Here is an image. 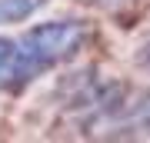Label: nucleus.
I'll use <instances>...</instances> for the list:
<instances>
[{"mask_svg":"<svg viewBox=\"0 0 150 143\" xmlns=\"http://www.w3.org/2000/svg\"><path fill=\"white\" fill-rule=\"evenodd\" d=\"M83 20L37 23L20 37H0V90H20L47 70L67 63L87 43Z\"/></svg>","mask_w":150,"mask_h":143,"instance_id":"obj_1","label":"nucleus"},{"mask_svg":"<svg viewBox=\"0 0 150 143\" xmlns=\"http://www.w3.org/2000/svg\"><path fill=\"white\" fill-rule=\"evenodd\" d=\"M47 4L50 0H0V23H23Z\"/></svg>","mask_w":150,"mask_h":143,"instance_id":"obj_2","label":"nucleus"},{"mask_svg":"<svg viewBox=\"0 0 150 143\" xmlns=\"http://www.w3.org/2000/svg\"><path fill=\"white\" fill-rule=\"evenodd\" d=\"M140 63H144V67H150V43L144 47V53H140Z\"/></svg>","mask_w":150,"mask_h":143,"instance_id":"obj_3","label":"nucleus"},{"mask_svg":"<svg viewBox=\"0 0 150 143\" xmlns=\"http://www.w3.org/2000/svg\"><path fill=\"white\" fill-rule=\"evenodd\" d=\"M107 4H113V0H107Z\"/></svg>","mask_w":150,"mask_h":143,"instance_id":"obj_4","label":"nucleus"}]
</instances>
